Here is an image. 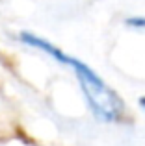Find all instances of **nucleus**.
<instances>
[{"label":"nucleus","mask_w":145,"mask_h":146,"mask_svg":"<svg viewBox=\"0 0 145 146\" xmlns=\"http://www.w3.org/2000/svg\"><path fill=\"white\" fill-rule=\"evenodd\" d=\"M65 65L72 67L93 113L102 120H117L121 117V111H123V104L117 98V94L112 89H108V85L86 63L69 57Z\"/></svg>","instance_id":"f257e3e1"},{"label":"nucleus","mask_w":145,"mask_h":146,"mask_svg":"<svg viewBox=\"0 0 145 146\" xmlns=\"http://www.w3.org/2000/svg\"><path fill=\"white\" fill-rule=\"evenodd\" d=\"M125 22H127V26H130V28H145V17H130Z\"/></svg>","instance_id":"f03ea898"},{"label":"nucleus","mask_w":145,"mask_h":146,"mask_svg":"<svg viewBox=\"0 0 145 146\" xmlns=\"http://www.w3.org/2000/svg\"><path fill=\"white\" fill-rule=\"evenodd\" d=\"M140 106H142L143 109H145V96H143V98H140Z\"/></svg>","instance_id":"7ed1b4c3"}]
</instances>
